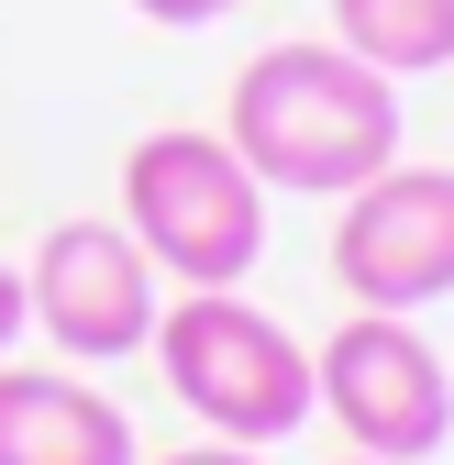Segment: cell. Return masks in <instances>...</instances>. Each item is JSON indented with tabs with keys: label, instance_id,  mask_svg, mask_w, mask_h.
Returning <instances> with one entry per match:
<instances>
[{
	"label": "cell",
	"instance_id": "5",
	"mask_svg": "<svg viewBox=\"0 0 454 465\" xmlns=\"http://www.w3.org/2000/svg\"><path fill=\"white\" fill-rule=\"evenodd\" d=\"M23 300L44 322L55 355H78V366H123L155 343V311H166V277L155 255L133 244L123 222H55L34 266H23Z\"/></svg>",
	"mask_w": 454,
	"mask_h": 465
},
{
	"label": "cell",
	"instance_id": "11",
	"mask_svg": "<svg viewBox=\"0 0 454 465\" xmlns=\"http://www.w3.org/2000/svg\"><path fill=\"white\" fill-rule=\"evenodd\" d=\"M155 465H266V454H255V443H222V432H211V443H189V454H155Z\"/></svg>",
	"mask_w": 454,
	"mask_h": 465
},
{
	"label": "cell",
	"instance_id": "2",
	"mask_svg": "<svg viewBox=\"0 0 454 465\" xmlns=\"http://www.w3.org/2000/svg\"><path fill=\"white\" fill-rule=\"evenodd\" d=\"M144 355L166 366V388H178L189 421H211L222 443H255V454L289 443V432L321 411L300 332H277L244 288H189V300H166Z\"/></svg>",
	"mask_w": 454,
	"mask_h": 465
},
{
	"label": "cell",
	"instance_id": "8",
	"mask_svg": "<svg viewBox=\"0 0 454 465\" xmlns=\"http://www.w3.org/2000/svg\"><path fill=\"white\" fill-rule=\"evenodd\" d=\"M332 45L377 78H432L454 67V0H332Z\"/></svg>",
	"mask_w": 454,
	"mask_h": 465
},
{
	"label": "cell",
	"instance_id": "1",
	"mask_svg": "<svg viewBox=\"0 0 454 465\" xmlns=\"http://www.w3.org/2000/svg\"><path fill=\"white\" fill-rule=\"evenodd\" d=\"M222 144L266 189L344 200L400 155V78H377L344 45H266V55H244L233 100H222Z\"/></svg>",
	"mask_w": 454,
	"mask_h": 465
},
{
	"label": "cell",
	"instance_id": "12",
	"mask_svg": "<svg viewBox=\"0 0 454 465\" xmlns=\"http://www.w3.org/2000/svg\"><path fill=\"white\" fill-rule=\"evenodd\" d=\"M344 465H377V454H344Z\"/></svg>",
	"mask_w": 454,
	"mask_h": 465
},
{
	"label": "cell",
	"instance_id": "7",
	"mask_svg": "<svg viewBox=\"0 0 454 465\" xmlns=\"http://www.w3.org/2000/svg\"><path fill=\"white\" fill-rule=\"evenodd\" d=\"M0 465H144V443L89 377L0 355Z\"/></svg>",
	"mask_w": 454,
	"mask_h": 465
},
{
	"label": "cell",
	"instance_id": "4",
	"mask_svg": "<svg viewBox=\"0 0 454 465\" xmlns=\"http://www.w3.org/2000/svg\"><path fill=\"white\" fill-rule=\"evenodd\" d=\"M311 388H321V411L344 421V443L377 454V465H421V454L454 443V377H443L432 332L410 311H355L311 355Z\"/></svg>",
	"mask_w": 454,
	"mask_h": 465
},
{
	"label": "cell",
	"instance_id": "10",
	"mask_svg": "<svg viewBox=\"0 0 454 465\" xmlns=\"http://www.w3.org/2000/svg\"><path fill=\"white\" fill-rule=\"evenodd\" d=\"M23 322H34V300H23V266H0V355L23 343Z\"/></svg>",
	"mask_w": 454,
	"mask_h": 465
},
{
	"label": "cell",
	"instance_id": "9",
	"mask_svg": "<svg viewBox=\"0 0 454 465\" xmlns=\"http://www.w3.org/2000/svg\"><path fill=\"white\" fill-rule=\"evenodd\" d=\"M144 23H166V34H200V23H222V12H244V0H133Z\"/></svg>",
	"mask_w": 454,
	"mask_h": 465
},
{
	"label": "cell",
	"instance_id": "6",
	"mask_svg": "<svg viewBox=\"0 0 454 465\" xmlns=\"http://www.w3.org/2000/svg\"><path fill=\"white\" fill-rule=\"evenodd\" d=\"M332 277H344L355 311H432V300H454V166H400L388 155L366 189H344Z\"/></svg>",
	"mask_w": 454,
	"mask_h": 465
},
{
	"label": "cell",
	"instance_id": "3",
	"mask_svg": "<svg viewBox=\"0 0 454 465\" xmlns=\"http://www.w3.org/2000/svg\"><path fill=\"white\" fill-rule=\"evenodd\" d=\"M123 232L178 288H244L266 255V178L222 134L166 123L123 155Z\"/></svg>",
	"mask_w": 454,
	"mask_h": 465
}]
</instances>
